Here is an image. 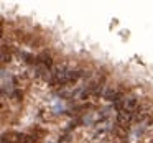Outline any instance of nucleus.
I'll use <instances>...</instances> for the list:
<instances>
[{
    "instance_id": "f257e3e1",
    "label": "nucleus",
    "mask_w": 153,
    "mask_h": 143,
    "mask_svg": "<svg viewBox=\"0 0 153 143\" xmlns=\"http://www.w3.org/2000/svg\"><path fill=\"white\" fill-rule=\"evenodd\" d=\"M133 115H135V112H128V110H123V112L119 113V117H117V123H119L120 127H127L130 122H132Z\"/></svg>"
},
{
    "instance_id": "f03ea898",
    "label": "nucleus",
    "mask_w": 153,
    "mask_h": 143,
    "mask_svg": "<svg viewBox=\"0 0 153 143\" xmlns=\"http://www.w3.org/2000/svg\"><path fill=\"white\" fill-rule=\"evenodd\" d=\"M38 63H41L45 67H48V69L53 66V59H51V56L48 53H43L41 56H38Z\"/></svg>"
},
{
    "instance_id": "7ed1b4c3",
    "label": "nucleus",
    "mask_w": 153,
    "mask_h": 143,
    "mask_svg": "<svg viewBox=\"0 0 153 143\" xmlns=\"http://www.w3.org/2000/svg\"><path fill=\"white\" fill-rule=\"evenodd\" d=\"M137 107H138V100H137L135 97L125 99V110H128V112H135Z\"/></svg>"
}]
</instances>
